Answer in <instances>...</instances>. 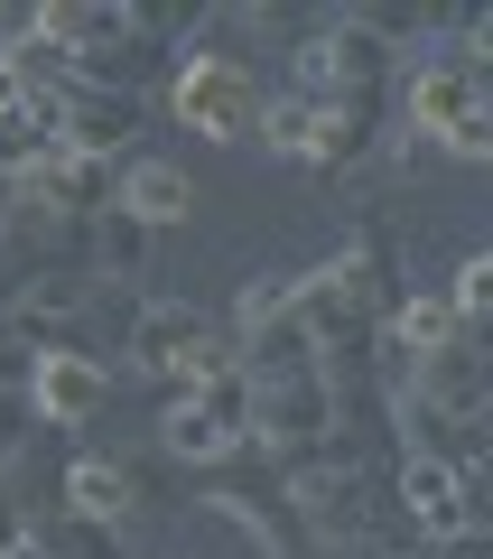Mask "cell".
Instances as JSON below:
<instances>
[{"instance_id": "7c38bea8", "label": "cell", "mask_w": 493, "mask_h": 559, "mask_svg": "<svg viewBox=\"0 0 493 559\" xmlns=\"http://www.w3.org/2000/svg\"><path fill=\"white\" fill-rule=\"evenodd\" d=\"M38 559H121V522H94V513H65V522H38L28 532Z\"/></svg>"}, {"instance_id": "ba28073f", "label": "cell", "mask_w": 493, "mask_h": 559, "mask_svg": "<svg viewBox=\"0 0 493 559\" xmlns=\"http://www.w3.org/2000/svg\"><path fill=\"white\" fill-rule=\"evenodd\" d=\"M466 112H484V84H474V57H429L410 75V140L456 131Z\"/></svg>"}, {"instance_id": "2e32d148", "label": "cell", "mask_w": 493, "mask_h": 559, "mask_svg": "<svg viewBox=\"0 0 493 559\" xmlns=\"http://www.w3.org/2000/svg\"><path fill=\"white\" fill-rule=\"evenodd\" d=\"M456 326H474V318H484V308H493V261H466V271H456Z\"/></svg>"}, {"instance_id": "4fadbf2b", "label": "cell", "mask_w": 493, "mask_h": 559, "mask_svg": "<svg viewBox=\"0 0 493 559\" xmlns=\"http://www.w3.org/2000/svg\"><path fill=\"white\" fill-rule=\"evenodd\" d=\"M363 140H373V103H326L308 131V168H345L363 159Z\"/></svg>"}, {"instance_id": "52a82bcc", "label": "cell", "mask_w": 493, "mask_h": 559, "mask_svg": "<svg viewBox=\"0 0 493 559\" xmlns=\"http://www.w3.org/2000/svg\"><path fill=\"white\" fill-rule=\"evenodd\" d=\"M140 131V94H103V84H57V140L65 150H94V159H112L121 140Z\"/></svg>"}, {"instance_id": "3957f363", "label": "cell", "mask_w": 493, "mask_h": 559, "mask_svg": "<svg viewBox=\"0 0 493 559\" xmlns=\"http://www.w3.org/2000/svg\"><path fill=\"white\" fill-rule=\"evenodd\" d=\"M178 121L205 140H252L261 131V84L233 57H187L178 66Z\"/></svg>"}, {"instance_id": "5bb4252c", "label": "cell", "mask_w": 493, "mask_h": 559, "mask_svg": "<svg viewBox=\"0 0 493 559\" xmlns=\"http://www.w3.org/2000/svg\"><path fill=\"white\" fill-rule=\"evenodd\" d=\"M158 439H168V448H178V457H224V448H233L242 439V429H224V419L215 411H196V401H178V411H168V419H158Z\"/></svg>"}, {"instance_id": "9a60e30c", "label": "cell", "mask_w": 493, "mask_h": 559, "mask_svg": "<svg viewBox=\"0 0 493 559\" xmlns=\"http://www.w3.org/2000/svg\"><path fill=\"white\" fill-rule=\"evenodd\" d=\"M308 131H316V103H298V94L261 103V140H270L279 159H298V168H308Z\"/></svg>"}, {"instance_id": "6da1fadb", "label": "cell", "mask_w": 493, "mask_h": 559, "mask_svg": "<svg viewBox=\"0 0 493 559\" xmlns=\"http://www.w3.org/2000/svg\"><path fill=\"white\" fill-rule=\"evenodd\" d=\"M131 364L140 373H168V382H205V373L233 364V326L196 318L187 299H149L140 326H131Z\"/></svg>"}, {"instance_id": "d6986e66", "label": "cell", "mask_w": 493, "mask_h": 559, "mask_svg": "<svg viewBox=\"0 0 493 559\" xmlns=\"http://www.w3.org/2000/svg\"><path fill=\"white\" fill-rule=\"evenodd\" d=\"M0 559H38V550H28V540H10V550H0Z\"/></svg>"}, {"instance_id": "277c9868", "label": "cell", "mask_w": 493, "mask_h": 559, "mask_svg": "<svg viewBox=\"0 0 493 559\" xmlns=\"http://www.w3.org/2000/svg\"><path fill=\"white\" fill-rule=\"evenodd\" d=\"M400 401L429 411V419H474V401H484V345H474V326H456L429 355H410V392Z\"/></svg>"}, {"instance_id": "8992f818", "label": "cell", "mask_w": 493, "mask_h": 559, "mask_svg": "<svg viewBox=\"0 0 493 559\" xmlns=\"http://www.w3.org/2000/svg\"><path fill=\"white\" fill-rule=\"evenodd\" d=\"M298 103H373V47L354 38V28H336V38H298Z\"/></svg>"}, {"instance_id": "8fae6325", "label": "cell", "mask_w": 493, "mask_h": 559, "mask_svg": "<svg viewBox=\"0 0 493 559\" xmlns=\"http://www.w3.org/2000/svg\"><path fill=\"white\" fill-rule=\"evenodd\" d=\"M121 215H131V224H149V234H158V224H187V215H196V187H187V168H168V159H140V168H121Z\"/></svg>"}, {"instance_id": "9c48e42d", "label": "cell", "mask_w": 493, "mask_h": 559, "mask_svg": "<svg viewBox=\"0 0 493 559\" xmlns=\"http://www.w3.org/2000/svg\"><path fill=\"white\" fill-rule=\"evenodd\" d=\"M400 513H410V532H429V540H466L474 532L466 485H456L447 457H410V466H400Z\"/></svg>"}, {"instance_id": "30bf717a", "label": "cell", "mask_w": 493, "mask_h": 559, "mask_svg": "<svg viewBox=\"0 0 493 559\" xmlns=\"http://www.w3.org/2000/svg\"><path fill=\"white\" fill-rule=\"evenodd\" d=\"M140 503H149V485H140V466H131V457H75V466H65V513L131 522Z\"/></svg>"}, {"instance_id": "5b68a950", "label": "cell", "mask_w": 493, "mask_h": 559, "mask_svg": "<svg viewBox=\"0 0 493 559\" xmlns=\"http://www.w3.org/2000/svg\"><path fill=\"white\" fill-rule=\"evenodd\" d=\"M103 392H112V364L75 355V345H57V355L28 364V411H38L47 429H75V419H94Z\"/></svg>"}, {"instance_id": "e0dca14e", "label": "cell", "mask_w": 493, "mask_h": 559, "mask_svg": "<svg viewBox=\"0 0 493 559\" xmlns=\"http://www.w3.org/2000/svg\"><path fill=\"white\" fill-rule=\"evenodd\" d=\"M437 140H447L456 159H493V112H466L456 131H437Z\"/></svg>"}, {"instance_id": "ac0fdd59", "label": "cell", "mask_w": 493, "mask_h": 559, "mask_svg": "<svg viewBox=\"0 0 493 559\" xmlns=\"http://www.w3.org/2000/svg\"><path fill=\"white\" fill-rule=\"evenodd\" d=\"M10 540H28V522H20V503H10V485H0V550Z\"/></svg>"}, {"instance_id": "7a4b0ae2", "label": "cell", "mask_w": 493, "mask_h": 559, "mask_svg": "<svg viewBox=\"0 0 493 559\" xmlns=\"http://www.w3.org/2000/svg\"><path fill=\"white\" fill-rule=\"evenodd\" d=\"M242 439H261L270 457H316V448L336 439V392L326 373H289V382H252V419H242Z\"/></svg>"}]
</instances>
